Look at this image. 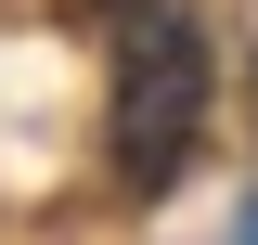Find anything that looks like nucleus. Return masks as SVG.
Segmentation results:
<instances>
[{
    "mask_svg": "<svg viewBox=\"0 0 258 245\" xmlns=\"http://www.w3.org/2000/svg\"><path fill=\"white\" fill-rule=\"evenodd\" d=\"M116 13H129V0H116Z\"/></svg>",
    "mask_w": 258,
    "mask_h": 245,
    "instance_id": "7ed1b4c3",
    "label": "nucleus"
},
{
    "mask_svg": "<svg viewBox=\"0 0 258 245\" xmlns=\"http://www.w3.org/2000/svg\"><path fill=\"white\" fill-rule=\"evenodd\" d=\"M194 129H207V26L181 0H129V26H116V168H129V194L181 181Z\"/></svg>",
    "mask_w": 258,
    "mask_h": 245,
    "instance_id": "f257e3e1",
    "label": "nucleus"
},
{
    "mask_svg": "<svg viewBox=\"0 0 258 245\" xmlns=\"http://www.w3.org/2000/svg\"><path fill=\"white\" fill-rule=\"evenodd\" d=\"M232 245H258V207H245V232H232Z\"/></svg>",
    "mask_w": 258,
    "mask_h": 245,
    "instance_id": "f03ea898",
    "label": "nucleus"
}]
</instances>
